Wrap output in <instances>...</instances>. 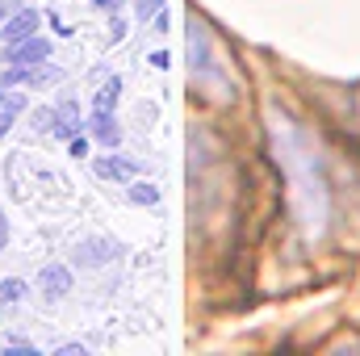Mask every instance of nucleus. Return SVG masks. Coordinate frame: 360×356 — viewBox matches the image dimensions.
<instances>
[{
	"label": "nucleus",
	"mask_w": 360,
	"mask_h": 356,
	"mask_svg": "<svg viewBox=\"0 0 360 356\" xmlns=\"http://www.w3.org/2000/svg\"><path fill=\"white\" fill-rule=\"evenodd\" d=\"M59 356H84V348H80V344H63V348H59Z\"/></svg>",
	"instance_id": "nucleus-14"
},
{
	"label": "nucleus",
	"mask_w": 360,
	"mask_h": 356,
	"mask_svg": "<svg viewBox=\"0 0 360 356\" xmlns=\"http://www.w3.org/2000/svg\"><path fill=\"white\" fill-rule=\"evenodd\" d=\"M92 134H96V139H101V143H105V147H117V143H122V130H117V126H113V117H109V113H101V109H92Z\"/></svg>",
	"instance_id": "nucleus-4"
},
{
	"label": "nucleus",
	"mask_w": 360,
	"mask_h": 356,
	"mask_svg": "<svg viewBox=\"0 0 360 356\" xmlns=\"http://www.w3.org/2000/svg\"><path fill=\"white\" fill-rule=\"evenodd\" d=\"M160 4H164V0H139L134 8H139V17L147 21V17H155V13H160Z\"/></svg>",
	"instance_id": "nucleus-12"
},
{
	"label": "nucleus",
	"mask_w": 360,
	"mask_h": 356,
	"mask_svg": "<svg viewBox=\"0 0 360 356\" xmlns=\"http://www.w3.org/2000/svg\"><path fill=\"white\" fill-rule=\"evenodd\" d=\"M72 155H76V160L89 155V143H84V139H72Z\"/></svg>",
	"instance_id": "nucleus-13"
},
{
	"label": "nucleus",
	"mask_w": 360,
	"mask_h": 356,
	"mask_svg": "<svg viewBox=\"0 0 360 356\" xmlns=\"http://www.w3.org/2000/svg\"><path fill=\"white\" fill-rule=\"evenodd\" d=\"M34 126H38V130H55V126H59V113H55V109H38V113H34Z\"/></svg>",
	"instance_id": "nucleus-10"
},
{
	"label": "nucleus",
	"mask_w": 360,
	"mask_h": 356,
	"mask_svg": "<svg viewBox=\"0 0 360 356\" xmlns=\"http://www.w3.org/2000/svg\"><path fill=\"white\" fill-rule=\"evenodd\" d=\"M92 4H101V8H109V13H113V8H122V0H92Z\"/></svg>",
	"instance_id": "nucleus-15"
},
{
	"label": "nucleus",
	"mask_w": 360,
	"mask_h": 356,
	"mask_svg": "<svg viewBox=\"0 0 360 356\" xmlns=\"http://www.w3.org/2000/svg\"><path fill=\"white\" fill-rule=\"evenodd\" d=\"M117 96H122V80H117V76H113V80H109V84H105V89L96 92V101H92V109H101V113H109V109H113V105H117Z\"/></svg>",
	"instance_id": "nucleus-8"
},
{
	"label": "nucleus",
	"mask_w": 360,
	"mask_h": 356,
	"mask_svg": "<svg viewBox=\"0 0 360 356\" xmlns=\"http://www.w3.org/2000/svg\"><path fill=\"white\" fill-rule=\"evenodd\" d=\"M25 109V96L21 92H0V139L8 134V126H13V117Z\"/></svg>",
	"instance_id": "nucleus-5"
},
{
	"label": "nucleus",
	"mask_w": 360,
	"mask_h": 356,
	"mask_svg": "<svg viewBox=\"0 0 360 356\" xmlns=\"http://www.w3.org/2000/svg\"><path fill=\"white\" fill-rule=\"evenodd\" d=\"M130 201H134V205H155V201H160V193H155V184L139 180V184H130Z\"/></svg>",
	"instance_id": "nucleus-9"
},
{
	"label": "nucleus",
	"mask_w": 360,
	"mask_h": 356,
	"mask_svg": "<svg viewBox=\"0 0 360 356\" xmlns=\"http://www.w3.org/2000/svg\"><path fill=\"white\" fill-rule=\"evenodd\" d=\"M21 293H25V285H21V281H17V276H8V281H4V285H0V298H4V302H17V298H21Z\"/></svg>",
	"instance_id": "nucleus-11"
},
{
	"label": "nucleus",
	"mask_w": 360,
	"mask_h": 356,
	"mask_svg": "<svg viewBox=\"0 0 360 356\" xmlns=\"http://www.w3.org/2000/svg\"><path fill=\"white\" fill-rule=\"evenodd\" d=\"M96 177H113V180H126L134 177V164H126V160H96Z\"/></svg>",
	"instance_id": "nucleus-7"
},
{
	"label": "nucleus",
	"mask_w": 360,
	"mask_h": 356,
	"mask_svg": "<svg viewBox=\"0 0 360 356\" xmlns=\"http://www.w3.org/2000/svg\"><path fill=\"white\" fill-rule=\"evenodd\" d=\"M38 285H42V293L55 302V298H63V293L72 289V272H68V268H59V265H51V268H42Z\"/></svg>",
	"instance_id": "nucleus-3"
},
{
	"label": "nucleus",
	"mask_w": 360,
	"mask_h": 356,
	"mask_svg": "<svg viewBox=\"0 0 360 356\" xmlns=\"http://www.w3.org/2000/svg\"><path fill=\"white\" fill-rule=\"evenodd\" d=\"M109 256H113V243H84V248H76L80 265H105Z\"/></svg>",
	"instance_id": "nucleus-6"
},
{
	"label": "nucleus",
	"mask_w": 360,
	"mask_h": 356,
	"mask_svg": "<svg viewBox=\"0 0 360 356\" xmlns=\"http://www.w3.org/2000/svg\"><path fill=\"white\" fill-rule=\"evenodd\" d=\"M4 243H8V222L0 218V252H4Z\"/></svg>",
	"instance_id": "nucleus-16"
},
{
	"label": "nucleus",
	"mask_w": 360,
	"mask_h": 356,
	"mask_svg": "<svg viewBox=\"0 0 360 356\" xmlns=\"http://www.w3.org/2000/svg\"><path fill=\"white\" fill-rule=\"evenodd\" d=\"M0 92H4V89H0Z\"/></svg>",
	"instance_id": "nucleus-17"
},
{
	"label": "nucleus",
	"mask_w": 360,
	"mask_h": 356,
	"mask_svg": "<svg viewBox=\"0 0 360 356\" xmlns=\"http://www.w3.org/2000/svg\"><path fill=\"white\" fill-rule=\"evenodd\" d=\"M46 55H51V42L46 38H25V42H17V46H8V63L13 68H30V63H46Z\"/></svg>",
	"instance_id": "nucleus-1"
},
{
	"label": "nucleus",
	"mask_w": 360,
	"mask_h": 356,
	"mask_svg": "<svg viewBox=\"0 0 360 356\" xmlns=\"http://www.w3.org/2000/svg\"><path fill=\"white\" fill-rule=\"evenodd\" d=\"M38 21H42V17H38L34 8H21V13L4 25V42H8V46H17V42L34 38V34H38Z\"/></svg>",
	"instance_id": "nucleus-2"
}]
</instances>
